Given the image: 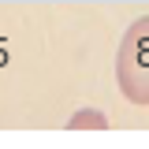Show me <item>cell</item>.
Returning a JSON list of instances; mask_svg holds the SVG:
<instances>
[{
    "instance_id": "cell-1",
    "label": "cell",
    "mask_w": 149,
    "mask_h": 149,
    "mask_svg": "<svg viewBox=\"0 0 149 149\" xmlns=\"http://www.w3.org/2000/svg\"><path fill=\"white\" fill-rule=\"evenodd\" d=\"M116 82L130 104L149 108V15H138L123 30L116 52Z\"/></svg>"
},
{
    "instance_id": "cell-2",
    "label": "cell",
    "mask_w": 149,
    "mask_h": 149,
    "mask_svg": "<svg viewBox=\"0 0 149 149\" xmlns=\"http://www.w3.org/2000/svg\"><path fill=\"white\" fill-rule=\"evenodd\" d=\"M67 127L71 130H104L108 127V116L101 108H93V104H86V108H78L71 119H67Z\"/></svg>"
}]
</instances>
